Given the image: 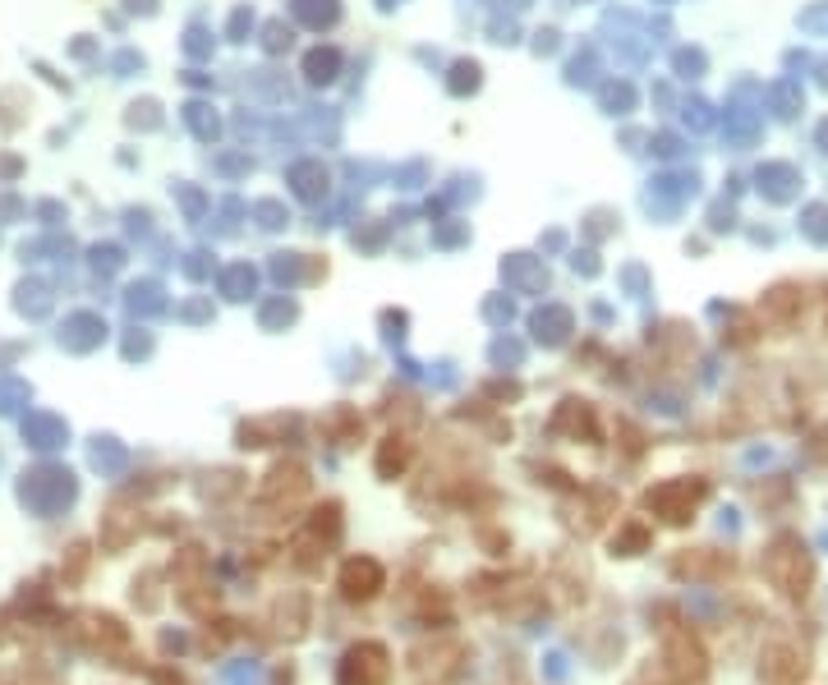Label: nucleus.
Returning a JSON list of instances; mask_svg holds the SVG:
<instances>
[{"label":"nucleus","instance_id":"nucleus-1","mask_svg":"<svg viewBox=\"0 0 828 685\" xmlns=\"http://www.w3.org/2000/svg\"><path fill=\"white\" fill-rule=\"evenodd\" d=\"M378 580H382V575H378L374 562H350V566H346V594L355 599V584H364V599H368V594L378 589Z\"/></svg>","mask_w":828,"mask_h":685}]
</instances>
